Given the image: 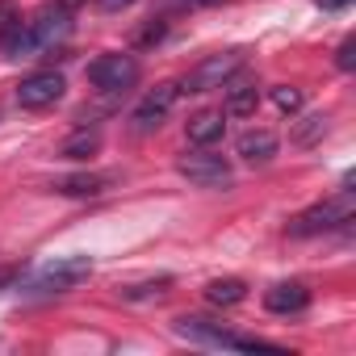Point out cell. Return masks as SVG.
<instances>
[{"label": "cell", "instance_id": "1", "mask_svg": "<svg viewBox=\"0 0 356 356\" xmlns=\"http://www.w3.org/2000/svg\"><path fill=\"white\" fill-rule=\"evenodd\" d=\"M172 331L189 339V343H202V348H218V352H277L285 356L289 348L285 343H273V339H256V335H235L231 327L206 318V314H181L172 323Z\"/></svg>", "mask_w": 356, "mask_h": 356}, {"label": "cell", "instance_id": "2", "mask_svg": "<svg viewBox=\"0 0 356 356\" xmlns=\"http://www.w3.org/2000/svg\"><path fill=\"white\" fill-rule=\"evenodd\" d=\"M356 214V202H352V189L335 193V197H323L314 206H306L293 222H289V235L293 239H314V235H327V231H339L348 227Z\"/></svg>", "mask_w": 356, "mask_h": 356}, {"label": "cell", "instance_id": "3", "mask_svg": "<svg viewBox=\"0 0 356 356\" xmlns=\"http://www.w3.org/2000/svg\"><path fill=\"white\" fill-rule=\"evenodd\" d=\"M92 277V256H59L51 264H42L30 281H26V293L30 298H51V293H67L76 289L80 281Z\"/></svg>", "mask_w": 356, "mask_h": 356}, {"label": "cell", "instance_id": "4", "mask_svg": "<svg viewBox=\"0 0 356 356\" xmlns=\"http://www.w3.org/2000/svg\"><path fill=\"white\" fill-rule=\"evenodd\" d=\"M176 172H181L189 185H197V189H231L235 185L231 159L218 155V151H210V147H202L193 155H181V159H176Z\"/></svg>", "mask_w": 356, "mask_h": 356}, {"label": "cell", "instance_id": "5", "mask_svg": "<svg viewBox=\"0 0 356 356\" xmlns=\"http://www.w3.org/2000/svg\"><path fill=\"white\" fill-rule=\"evenodd\" d=\"M239 67H243V55H239V51L206 55L197 67H189L181 80H176V92H185V97H202V92H210V88H222Z\"/></svg>", "mask_w": 356, "mask_h": 356}, {"label": "cell", "instance_id": "6", "mask_svg": "<svg viewBox=\"0 0 356 356\" xmlns=\"http://www.w3.org/2000/svg\"><path fill=\"white\" fill-rule=\"evenodd\" d=\"M138 76H143V67L126 51H109V55H97L88 63V84L101 88V92H126V88L138 84Z\"/></svg>", "mask_w": 356, "mask_h": 356}, {"label": "cell", "instance_id": "7", "mask_svg": "<svg viewBox=\"0 0 356 356\" xmlns=\"http://www.w3.org/2000/svg\"><path fill=\"white\" fill-rule=\"evenodd\" d=\"M176 84L172 80H163V84H155L138 105H134V113H130V130L134 134H155L163 122H168V113H172V105H176Z\"/></svg>", "mask_w": 356, "mask_h": 356}, {"label": "cell", "instance_id": "8", "mask_svg": "<svg viewBox=\"0 0 356 356\" xmlns=\"http://www.w3.org/2000/svg\"><path fill=\"white\" fill-rule=\"evenodd\" d=\"M63 92H67V80H63L59 72L42 67V72H30V76L17 84V105H22V109H51V105L63 101Z\"/></svg>", "mask_w": 356, "mask_h": 356}, {"label": "cell", "instance_id": "9", "mask_svg": "<svg viewBox=\"0 0 356 356\" xmlns=\"http://www.w3.org/2000/svg\"><path fill=\"white\" fill-rule=\"evenodd\" d=\"M30 34H34V51H51L55 42L72 34V13L63 5H47L42 13L30 17Z\"/></svg>", "mask_w": 356, "mask_h": 356}, {"label": "cell", "instance_id": "10", "mask_svg": "<svg viewBox=\"0 0 356 356\" xmlns=\"http://www.w3.org/2000/svg\"><path fill=\"white\" fill-rule=\"evenodd\" d=\"M256 109H260V84L235 72V76L222 84V113H227V118H252Z\"/></svg>", "mask_w": 356, "mask_h": 356}, {"label": "cell", "instance_id": "11", "mask_svg": "<svg viewBox=\"0 0 356 356\" xmlns=\"http://www.w3.org/2000/svg\"><path fill=\"white\" fill-rule=\"evenodd\" d=\"M277 134L273 130H264V126H256V130H243L239 134V143H235V155L243 159V163H252V168H264V163H273L277 159Z\"/></svg>", "mask_w": 356, "mask_h": 356}, {"label": "cell", "instance_id": "12", "mask_svg": "<svg viewBox=\"0 0 356 356\" xmlns=\"http://www.w3.org/2000/svg\"><path fill=\"white\" fill-rule=\"evenodd\" d=\"M310 306V289L302 281H277L273 289H264V310L268 314H302Z\"/></svg>", "mask_w": 356, "mask_h": 356}, {"label": "cell", "instance_id": "13", "mask_svg": "<svg viewBox=\"0 0 356 356\" xmlns=\"http://www.w3.org/2000/svg\"><path fill=\"white\" fill-rule=\"evenodd\" d=\"M0 51H5L9 59H22V55H30V51H34L30 17H22V13H13V9L0 17Z\"/></svg>", "mask_w": 356, "mask_h": 356}, {"label": "cell", "instance_id": "14", "mask_svg": "<svg viewBox=\"0 0 356 356\" xmlns=\"http://www.w3.org/2000/svg\"><path fill=\"white\" fill-rule=\"evenodd\" d=\"M222 134H227V113L222 109H202L185 122V138L193 147H214Z\"/></svg>", "mask_w": 356, "mask_h": 356}, {"label": "cell", "instance_id": "15", "mask_svg": "<svg viewBox=\"0 0 356 356\" xmlns=\"http://www.w3.org/2000/svg\"><path fill=\"white\" fill-rule=\"evenodd\" d=\"M109 185H113V176H105V172H76V176L55 181V193H63V197H101Z\"/></svg>", "mask_w": 356, "mask_h": 356}, {"label": "cell", "instance_id": "16", "mask_svg": "<svg viewBox=\"0 0 356 356\" xmlns=\"http://www.w3.org/2000/svg\"><path fill=\"white\" fill-rule=\"evenodd\" d=\"M243 298H248V281H239V277H218V281L206 285L210 306H239Z\"/></svg>", "mask_w": 356, "mask_h": 356}, {"label": "cell", "instance_id": "17", "mask_svg": "<svg viewBox=\"0 0 356 356\" xmlns=\"http://www.w3.org/2000/svg\"><path fill=\"white\" fill-rule=\"evenodd\" d=\"M97 147H101V130H76V134L59 147V155H63V159H88V155H97Z\"/></svg>", "mask_w": 356, "mask_h": 356}, {"label": "cell", "instance_id": "18", "mask_svg": "<svg viewBox=\"0 0 356 356\" xmlns=\"http://www.w3.org/2000/svg\"><path fill=\"white\" fill-rule=\"evenodd\" d=\"M172 285V277H159V281H134V285H122L118 298L122 302H151V298H163Z\"/></svg>", "mask_w": 356, "mask_h": 356}, {"label": "cell", "instance_id": "19", "mask_svg": "<svg viewBox=\"0 0 356 356\" xmlns=\"http://www.w3.org/2000/svg\"><path fill=\"white\" fill-rule=\"evenodd\" d=\"M327 113H310V118H302L298 126H293V143H302V147H310V143H318L323 134H327Z\"/></svg>", "mask_w": 356, "mask_h": 356}, {"label": "cell", "instance_id": "20", "mask_svg": "<svg viewBox=\"0 0 356 356\" xmlns=\"http://www.w3.org/2000/svg\"><path fill=\"white\" fill-rule=\"evenodd\" d=\"M273 105H277L281 113H298V109H302V88H293V84L273 88Z\"/></svg>", "mask_w": 356, "mask_h": 356}, {"label": "cell", "instance_id": "21", "mask_svg": "<svg viewBox=\"0 0 356 356\" xmlns=\"http://www.w3.org/2000/svg\"><path fill=\"white\" fill-rule=\"evenodd\" d=\"M335 67H339V72H352V67H356V38H343V42H339Z\"/></svg>", "mask_w": 356, "mask_h": 356}, {"label": "cell", "instance_id": "22", "mask_svg": "<svg viewBox=\"0 0 356 356\" xmlns=\"http://www.w3.org/2000/svg\"><path fill=\"white\" fill-rule=\"evenodd\" d=\"M163 30H168V26H163V22H155V26H147V30H143V38H138V42H143V47H151V42H159V38H163Z\"/></svg>", "mask_w": 356, "mask_h": 356}, {"label": "cell", "instance_id": "23", "mask_svg": "<svg viewBox=\"0 0 356 356\" xmlns=\"http://www.w3.org/2000/svg\"><path fill=\"white\" fill-rule=\"evenodd\" d=\"M97 5L105 9V13H122V9H130L134 0H97Z\"/></svg>", "mask_w": 356, "mask_h": 356}, {"label": "cell", "instance_id": "24", "mask_svg": "<svg viewBox=\"0 0 356 356\" xmlns=\"http://www.w3.org/2000/svg\"><path fill=\"white\" fill-rule=\"evenodd\" d=\"M352 0H318V9H327V13H339V9H348Z\"/></svg>", "mask_w": 356, "mask_h": 356}, {"label": "cell", "instance_id": "25", "mask_svg": "<svg viewBox=\"0 0 356 356\" xmlns=\"http://www.w3.org/2000/svg\"><path fill=\"white\" fill-rule=\"evenodd\" d=\"M189 5H222V0H189Z\"/></svg>", "mask_w": 356, "mask_h": 356}]
</instances>
